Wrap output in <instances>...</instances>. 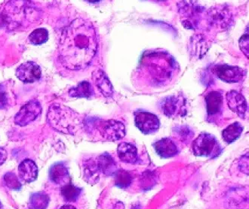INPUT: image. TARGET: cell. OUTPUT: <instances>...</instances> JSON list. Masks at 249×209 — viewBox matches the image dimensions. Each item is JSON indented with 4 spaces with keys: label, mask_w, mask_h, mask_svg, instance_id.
<instances>
[{
    "label": "cell",
    "mask_w": 249,
    "mask_h": 209,
    "mask_svg": "<svg viewBox=\"0 0 249 209\" xmlns=\"http://www.w3.org/2000/svg\"><path fill=\"white\" fill-rule=\"evenodd\" d=\"M213 72L223 81L229 84L240 81L245 76L243 69L235 65H217L213 68Z\"/></svg>",
    "instance_id": "8992f818"
},
{
    "label": "cell",
    "mask_w": 249,
    "mask_h": 209,
    "mask_svg": "<svg viewBox=\"0 0 249 209\" xmlns=\"http://www.w3.org/2000/svg\"><path fill=\"white\" fill-rule=\"evenodd\" d=\"M61 209H77L75 208L74 206H71V205H65V206H62Z\"/></svg>",
    "instance_id": "f546056e"
},
{
    "label": "cell",
    "mask_w": 249,
    "mask_h": 209,
    "mask_svg": "<svg viewBox=\"0 0 249 209\" xmlns=\"http://www.w3.org/2000/svg\"><path fill=\"white\" fill-rule=\"evenodd\" d=\"M243 126L241 125L239 122L233 123L223 131V139L226 143L231 144L240 137L241 135L243 133Z\"/></svg>",
    "instance_id": "ffe728a7"
},
{
    "label": "cell",
    "mask_w": 249,
    "mask_h": 209,
    "mask_svg": "<svg viewBox=\"0 0 249 209\" xmlns=\"http://www.w3.org/2000/svg\"><path fill=\"white\" fill-rule=\"evenodd\" d=\"M206 102L209 117L214 119L220 117V114L222 113L224 105L222 94L218 91H212L206 96Z\"/></svg>",
    "instance_id": "30bf717a"
},
{
    "label": "cell",
    "mask_w": 249,
    "mask_h": 209,
    "mask_svg": "<svg viewBox=\"0 0 249 209\" xmlns=\"http://www.w3.org/2000/svg\"><path fill=\"white\" fill-rule=\"evenodd\" d=\"M42 106L38 101L27 102L15 117V123L20 127H25L37 118L42 113Z\"/></svg>",
    "instance_id": "277c9868"
},
{
    "label": "cell",
    "mask_w": 249,
    "mask_h": 209,
    "mask_svg": "<svg viewBox=\"0 0 249 209\" xmlns=\"http://www.w3.org/2000/svg\"><path fill=\"white\" fill-rule=\"evenodd\" d=\"M69 95L71 97L89 99L94 95V91L89 82L83 81L76 87L70 89Z\"/></svg>",
    "instance_id": "d6986e66"
},
{
    "label": "cell",
    "mask_w": 249,
    "mask_h": 209,
    "mask_svg": "<svg viewBox=\"0 0 249 209\" xmlns=\"http://www.w3.org/2000/svg\"><path fill=\"white\" fill-rule=\"evenodd\" d=\"M49 39V32L45 28L36 29L29 35L28 40L30 43L34 46H40L46 43Z\"/></svg>",
    "instance_id": "cb8c5ba5"
},
{
    "label": "cell",
    "mask_w": 249,
    "mask_h": 209,
    "mask_svg": "<svg viewBox=\"0 0 249 209\" xmlns=\"http://www.w3.org/2000/svg\"><path fill=\"white\" fill-rule=\"evenodd\" d=\"M49 197L43 192L34 193L29 199L30 209H46L49 206Z\"/></svg>",
    "instance_id": "44dd1931"
},
{
    "label": "cell",
    "mask_w": 249,
    "mask_h": 209,
    "mask_svg": "<svg viewBox=\"0 0 249 209\" xmlns=\"http://www.w3.org/2000/svg\"><path fill=\"white\" fill-rule=\"evenodd\" d=\"M96 162L100 173L105 176H114L117 171V163L107 153L100 155L96 159Z\"/></svg>",
    "instance_id": "2e32d148"
},
{
    "label": "cell",
    "mask_w": 249,
    "mask_h": 209,
    "mask_svg": "<svg viewBox=\"0 0 249 209\" xmlns=\"http://www.w3.org/2000/svg\"><path fill=\"white\" fill-rule=\"evenodd\" d=\"M99 132L107 140L117 141L124 138L125 128L124 124L120 121H102L99 124Z\"/></svg>",
    "instance_id": "ba28073f"
},
{
    "label": "cell",
    "mask_w": 249,
    "mask_h": 209,
    "mask_svg": "<svg viewBox=\"0 0 249 209\" xmlns=\"http://www.w3.org/2000/svg\"><path fill=\"white\" fill-rule=\"evenodd\" d=\"M193 151L198 157L215 158L221 155L222 147L213 135L202 132L194 140Z\"/></svg>",
    "instance_id": "3957f363"
},
{
    "label": "cell",
    "mask_w": 249,
    "mask_h": 209,
    "mask_svg": "<svg viewBox=\"0 0 249 209\" xmlns=\"http://www.w3.org/2000/svg\"><path fill=\"white\" fill-rule=\"evenodd\" d=\"M8 158V153L4 147H0V166L5 162Z\"/></svg>",
    "instance_id": "f1b7e54d"
},
{
    "label": "cell",
    "mask_w": 249,
    "mask_h": 209,
    "mask_svg": "<svg viewBox=\"0 0 249 209\" xmlns=\"http://www.w3.org/2000/svg\"><path fill=\"white\" fill-rule=\"evenodd\" d=\"M239 46L241 50L246 54V57L249 58V35H243L239 41Z\"/></svg>",
    "instance_id": "4316f807"
},
{
    "label": "cell",
    "mask_w": 249,
    "mask_h": 209,
    "mask_svg": "<svg viewBox=\"0 0 249 209\" xmlns=\"http://www.w3.org/2000/svg\"><path fill=\"white\" fill-rule=\"evenodd\" d=\"M157 154L162 158H173L178 154V146L172 139L164 138L153 144Z\"/></svg>",
    "instance_id": "7c38bea8"
},
{
    "label": "cell",
    "mask_w": 249,
    "mask_h": 209,
    "mask_svg": "<svg viewBox=\"0 0 249 209\" xmlns=\"http://www.w3.org/2000/svg\"><path fill=\"white\" fill-rule=\"evenodd\" d=\"M16 76L25 84H33L41 79L42 69L38 64L32 61L24 63L16 70Z\"/></svg>",
    "instance_id": "52a82bcc"
},
{
    "label": "cell",
    "mask_w": 249,
    "mask_h": 209,
    "mask_svg": "<svg viewBox=\"0 0 249 209\" xmlns=\"http://www.w3.org/2000/svg\"><path fill=\"white\" fill-rule=\"evenodd\" d=\"M227 100L230 109L244 118L248 107L245 97L237 91H232L227 94Z\"/></svg>",
    "instance_id": "8fae6325"
},
{
    "label": "cell",
    "mask_w": 249,
    "mask_h": 209,
    "mask_svg": "<svg viewBox=\"0 0 249 209\" xmlns=\"http://www.w3.org/2000/svg\"><path fill=\"white\" fill-rule=\"evenodd\" d=\"M98 48V35L93 24L85 19H75L61 32L58 60L66 69L82 70L92 62Z\"/></svg>",
    "instance_id": "6da1fadb"
},
{
    "label": "cell",
    "mask_w": 249,
    "mask_h": 209,
    "mask_svg": "<svg viewBox=\"0 0 249 209\" xmlns=\"http://www.w3.org/2000/svg\"><path fill=\"white\" fill-rule=\"evenodd\" d=\"M49 176L52 182L61 186V188L71 182L69 171L62 162H56L50 168Z\"/></svg>",
    "instance_id": "9c48e42d"
},
{
    "label": "cell",
    "mask_w": 249,
    "mask_h": 209,
    "mask_svg": "<svg viewBox=\"0 0 249 209\" xmlns=\"http://www.w3.org/2000/svg\"><path fill=\"white\" fill-rule=\"evenodd\" d=\"M117 154L119 158L125 163L135 164L138 162L137 147L131 143H123L119 145Z\"/></svg>",
    "instance_id": "5bb4252c"
},
{
    "label": "cell",
    "mask_w": 249,
    "mask_h": 209,
    "mask_svg": "<svg viewBox=\"0 0 249 209\" xmlns=\"http://www.w3.org/2000/svg\"><path fill=\"white\" fill-rule=\"evenodd\" d=\"M92 79L100 92L105 96L109 97L113 95V90L111 82L109 81L104 71L98 70L94 72L92 74Z\"/></svg>",
    "instance_id": "9a60e30c"
},
{
    "label": "cell",
    "mask_w": 249,
    "mask_h": 209,
    "mask_svg": "<svg viewBox=\"0 0 249 209\" xmlns=\"http://www.w3.org/2000/svg\"><path fill=\"white\" fill-rule=\"evenodd\" d=\"M83 169L85 181H87L89 184H96L99 181L101 173L97 165L96 160L91 158L85 161Z\"/></svg>",
    "instance_id": "e0dca14e"
},
{
    "label": "cell",
    "mask_w": 249,
    "mask_h": 209,
    "mask_svg": "<svg viewBox=\"0 0 249 209\" xmlns=\"http://www.w3.org/2000/svg\"><path fill=\"white\" fill-rule=\"evenodd\" d=\"M141 209V208L139 207L138 206H135V207L133 208V209Z\"/></svg>",
    "instance_id": "4dcf8cb0"
},
{
    "label": "cell",
    "mask_w": 249,
    "mask_h": 209,
    "mask_svg": "<svg viewBox=\"0 0 249 209\" xmlns=\"http://www.w3.org/2000/svg\"><path fill=\"white\" fill-rule=\"evenodd\" d=\"M181 108H183V106L180 101L175 96L168 97L162 104L164 114L169 117H174L180 114L179 113Z\"/></svg>",
    "instance_id": "ac0fdd59"
},
{
    "label": "cell",
    "mask_w": 249,
    "mask_h": 209,
    "mask_svg": "<svg viewBox=\"0 0 249 209\" xmlns=\"http://www.w3.org/2000/svg\"><path fill=\"white\" fill-rule=\"evenodd\" d=\"M12 102V95L5 84H0V109L9 107Z\"/></svg>",
    "instance_id": "484cf974"
},
{
    "label": "cell",
    "mask_w": 249,
    "mask_h": 209,
    "mask_svg": "<svg viewBox=\"0 0 249 209\" xmlns=\"http://www.w3.org/2000/svg\"><path fill=\"white\" fill-rule=\"evenodd\" d=\"M115 176V184L116 187L125 189L131 185L133 177L131 176V173L127 171L117 170L114 174Z\"/></svg>",
    "instance_id": "603a6c76"
},
{
    "label": "cell",
    "mask_w": 249,
    "mask_h": 209,
    "mask_svg": "<svg viewBox=\"0 0 249 209\" xmlns=\"http://www.w3.org/2000/svg\"><path fill=\"white\" fill-rule=\"evenodd\" d=\"M83 189L73 185L72 183L67 184L61 188V196L68 203H74L81 195Z\"/></svg>",
    "instance_id": "7402d4cb"
},
{
    "label": "cell",
    "mask_w": 249,
    "mask_h": 209,
    "mask_svg": "<svg viewBox=\"0 0 249 209\" xmlns=\"http://www.w3.org/2000/svg\"><path fill=\"white\" fill-rule=\"evenodd\" d=\"M4 182L5 186L9 189L18 191L22 188L21 183L19 181L18 177L13 173H7L4 176Z\"/></svg>",
    "instance_id": "d4e9b609"
},
{
    "label": "cell",
    "mask_w": 249,
    "mask_h": 209,
    "mask_svg": "<svg viewBox=\"0 0 249 209\" xmlns=\"http://www.w3.org/2000/svg\"><path fill=\"white\" fill-rule=\"evenodd\" d=\"M18 175L20 179L27 183L33 182L38 177V167L32 160L22 161L18 166Z\"/></svg>",
    "instance_id": "4fadbf2b"
},
{
    "label": "cell",
    "mask_w": 249,
    "mask_h": 209,
    "mask_svg": "<svg viewBox=\"0 0 249 209\" xmlns=\"http://www.w3.org/2000/svg\"><path fill=\"white\" fill-rule=\"evenodd\" d=\"M135 122L137 128L144 134L153 133L160 128L157 116L146 112H137L135 114Z\"/></svg>",
    "instance_id": "5b68a950"
},
{
    "label": "cell",
    "mask_w": 249,
    "mask_h": 209,
    "mask_svg": "<svg viewBox=\"0 0 249 209\" xmlns=\"http://www.w3.org/2000/svg\"><path fill=\"white\" fill-rule=\"evenodd\" d=\"M177 69L173 57L166 52L146 51L141 60L138 72L148 85L160 87L172 80Z\"/></svg>",
    "instance_id": "7a4b0ae2"
},
{
    "label": "cell",
    "mask_w": 249,
    "mask_h": 209,
    "mask_svg": "<svg viewBox=\"0 0 249 209\" xmlns=\"http://www.w3.org/2000/svg\"><path fill=\"white\" fill-rule=\"evenodd\" d=\"M178 133L180 135V137L183 139V140L185 141L187 139H191L192 136H194L192 131H190V129H188L185 127H182V128H178L177 131Z\"/></svg>",
    "instance_id": "83f0119b"
},
{
    "label": "cell",
    "mask_w": 249,
    "mask_h": 209,
    "mask_svg": "<svg viewBox=\"0 0 249 209\" xmlns=\"http://www.w3.org/2000/svg\"><path fill=\"white\" fill-rule=\"evenodd\" d=\"M2 203H1V202H0V209H2Z\"/></svg>",
    "instance_id": "1f68e13d"
}]
</instances>
